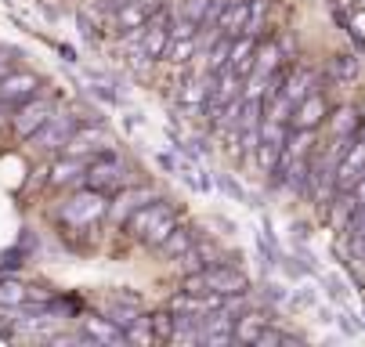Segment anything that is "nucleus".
Returning a JSON list of instances; mask_svg holds the SVG:
<instances>
[{
	"label": "nucleus",
	"instance_id": "nucleus-1",
	"mask_svg": "<svg viewBox=\"0 0 365 347\" xmlns=\"http://www.w3.org/2000/svg\"><path fill=\"white\" fill-rule=\"evenodd\" d=\"M127 224H130V232H134L141 242L163 246V239L178 228V210H174V203H167V200H152V203H145Z\"/></svg>",
	"mask_w": 365,
	"mask_h": 347
},
{
	"label": "nucleus",
	"instance_id": "nucleus-2",
	"mask_svg": "<svg viewBox=\"0 0 365 347\" xmlns=\"http://www.w3.org/2000/svg\"><path fill=\"white\" fill-rule=\"evenodd\" d=\"M106 214H109V203H106V192H98V188H87V192L73 195V200L62 207L66 224H76V228L94 224L98 217H106Z\"/></svg>",
	"mask_w": 365,
	"mask_h": 347
},
{
	"label": "nucleus",
	"instance_id": "nucleus-3",
	"mask_svg": "<svg viewBox=\"0 0 365 347\" xmlns=\"http://www.w3.org/2000/svg\"><path fill=\"white\" fill-rule=\"evenodd\" d=\"M51 116H55V102L51 98H40V94H33L29 102H22V105H15V116H11V127H15V134L19 138H33Z\"/></svg>",
	"mask_w": 365,
	"mask_h": 347
},
{
	"label": "nucleus",
	"instance_id": "nucleus-4",
	"mask_svg": "<svg viewBox=\"0 0 365 347\" xmlns=\"http://www.w3.org/2000/svg\"><path fill=\"white\" fill-rule=\"evenodd\" d=\"M76 127H80V116H66V113H55L51 116L36 134H33V141L40 145V148H47V152H66V145L73 141V134H76Z\"/></svg>",
	"mask_w": 365,
	"mask_h": 347
},
{
	"label": "nucleus",
	"instance_id": "nucleus-5",
	"mask_svg": "<svg viewBox=\"0 0 365 347\" xmlns=\"http://www.w3.org/2000/svg\"><path fill=\"white\" fill-rule=\"evenodd\" d=\"M123 177H127V167L116 160V156H109V152H101V156H94V163L87 167V188H98V192H120L123 188Z\"/></svg>",
	"mask_w": 365,
	"mask_h": 347
},
{
	"label": "nucleus",
	"instance_id": "nucleus-6",
	"mask_svg": "<svg viewBox=\"0 0 365 347\" xmlns=\"http://www.w3.org/2000/svg\"><path fill=\"white\" fill-rule=\"evenodd\" d=\"M155 200V192L148 188V185H130V188H120V195L109 203V217L116 221V224H127L145 203H152Z\"/></svg>",
	"mask_w": 365,
	"mask_h": 347
},
{
	"label": "nucleus",
	"instance_id": "nucleus-7",
	"mask_svg": "<svg viewBox=\"0 0 365 347\" xmlns=\"http://www.w3.org/2000/svg\"><path fill=\"white\" fill-rule=\"evenodd\" d=\"M361 177H365V141L354 138V145L347 148L344 160L336 163V192H351Z\"/></svg>",
	"mask_w": 365,
	"mask_h": 347
},
{
	"label": "nucleus",
	"instance_id": "nucleus-8",
	"mask_svg": "<svg viewBox=\"0 0 365 347\" xmlns=\"http://www.w3.org/2000/svg\"><path fill=\"white\" fill-rule=\"evenodd\" d=\"M40 90V80L33 73H8L4 80H0V102H8V105H22L29 102V98Z\"/></svg>",
	"mask_w": 365,
	"mask_h": 347
},
{
	"label": "nucleus",
	"instance_id": "nucleus-9",
	"mask_svg": "<svg viewBox=\"0 0 365 347\" xmlns=\"http://www.w3.org/2000/svg\"><path fill=\"white\" fill-rule=\"evenodd\" d=\"M109 148V138H106V130L101 127H76V134H73V141L66 145V152L69 156H101Z\"/></svg>",
	"mask_w": 365,
	"mask_h": 347
},
{
	"label": "nucleus",
	"instance_id": "nucleus-10",
	"mask_svg": "<svg viewBox=\"0 0 365 347\" xmlns=\"http://www.w3.org/2000/svg\"><path fill=\"white\" fill-rule=\"evenodd\" d=\"M282 66H289V55H286V43H282V40H268L264 47H257L253 76L268 80V76H272V73H279Z\"/></svg>",
	"mask_w": 365,
	"mask_h": 347
},
{
	"label": "nucleus",
	"instance_id": "nucleus-11",
	"mask_svg": "<svg viewBox=\"0 0 365 347\" xmlns=\"http://www.w3.org/2000/svg\"><path fill=\"white\" fill-rule=\"evenodd\" d=\"M319 90V76L315 73H311V69H293L289 66V73H286V87H282V98H286V102L289 105H297V102H304V98L307 94H315Z\"/></svg>",
	"mask_w": 365,
	"mask_h": 347
},
{
	"label": "nucleus",
	"instance_id": "nucleus-12",
	"mask_svg": "<svg viewBox=\"0 0 365 347\" xmlns=\"http://www.w3.org/2000/svg\"><path fill=\"white\" fill-rule=\"evenodd\" d=\"M322 120H326V98H322L319 90L307 94L304 102H297V105H293V116H289L293 127H307V130H315Z\"/></svg>",
	"mask_w": 365,
	"mask_h": 347
},
{
	"label": "nucleus",
	"instance_id": "nucleus-13",
	"mask_svg": "<svg viewBox=\"0 0 365 347\" xmlns=\"http://www.w3.org/2000/svg\"><path fill=\"white\" fill-rule=\"evenodd\" d=\"M47 181L55 185V188H66V185H80V181H87V167H83V160L80 156H62V160H55V167L47 170Z\"/></svg>",
	"mask_w": 365,
	"mask_h": 347
},
{
	"label": "nucleus",
	"instance_id": "nucleus-14",
	"mask_svg": "<svg viewBox=\"0 0 365 347\" xmlns=\"http://www.w3.org/2000/svg\"><path fill=\"white\" fill-rule=\"evenodd\" d=\"M246 19H250V0H228V8L217 19V33L235 40L246 33Z\"/></svg>",
	"mask_w": 365,
	"mask_h": 347
},
{
	"label": "nucleus",
	"instance_id": "nucleus-15",
	"mask_svg": "<svg viewBox=\"0 0 365 347\" xmlns=\"http://www.w3.org/2000/svg\"><path fill=\"white\" fill-rule=\"evenodd\" d=\"M167 47H170V29L148 19V29H145V36H141V43H138V51H141L148 62H155V58L167 55Z\"/></svg>",
	"mask_w": 365,
	"mask_h": 347
},
{
	"label": "nucleus",
	"instance_id": "nucleus-16",
	"mask_svg": "<svg viewBox=\"0 0 365 347\" xmlns=\"http://www.w3.org/2000/svg\"><path fill=\"white\" fill-rule=\"evenodd\" d=\"M257 36H235L232 40V55H228V66L235 69V73H242V76H250L253 73V62H257Z\"/></svg>",
	"mask_w": 365,
	"mask_h": 347
},
{
	"label": "nucleus",
	"instance_id": "nucleus-17",
	"mask_svg": "<svg viewBox=\"0 0 365 347\" xmlns=\"http://www.w3.org/2000/svg\"><path fill=\"white\" fill-rule=\"evenodd\" d=\"M83 336H87V343H123L127 340V333L113 322V318H83Z\"/></svg>",
	"mask_w": 365,
	"mask_h": 347
},
{
	"label": "nucleus",
	"instance_id": "nucleus-18",
	"mask_svg": "<svg viewBox=\"0 0 365 347\" xmlns=\"http://www.w3.org/2000/svg\"><path fill=\"white\" fill-rule=\"evenodd\" d=\"M195 242H199V232H195L192 224H178V228H174V232L163 239V246H160V250H163L170 261H178L181 254H188V250H192Z\"/></svg>",
	"mask_w": 365,
	"mask_h": 347
},
{
	"label": "nucleus",
	"instance_id": "nucleus-19",
	"mask_svg": "<svg viewBox=\"0 0 365 347\" xmlns=\"http://www.w3.org/2000/svg\"><path fill=\"white\" fill-rule=\"evenodd\" d=\"M268 326V315L264 311H246L239 322H235V340L239 343H257V336H260V329Z\"/></svg>",
	"mask_w": 365,
	"mask_h": 347
},
{
	"label": "nucleus",
	"instance_id": "nucleus-20",
	"mask_svg": "<svg viewBox=\"0 0 365 347\" xmlns=\"http://www.w3.org/2000/svg\"><path fill=\"white\" fill-rule=\"evenodd\" d=\"M148 322H152V333H155V340H160V343H170V340L178 336V311H174V308L152 311Z\"/></svg>",
	"mask_w": 365,
	"mask_h": 347
},
{
	"label": "nucleus",
	"instance_id": "nucleus-21",
	"mask_svg": "<svg viewBox=\"0 0 365 347\" xmlns=\"http://www.w3.org/2000/svg\"><path fill=\"white\" fill-rule=\"evenodd\" d=\"M195 36H185V40H170V47H167V62H174V66H188L192 58H195Z\"/></svg>",
	"mask_w": 365,
	"mask_h": 347
},
{
	"label": "nucleus",
	"instance_id": "nucleus-22",
	"mask_svg": "<svg viewBox=\"0 0 365 347\" xmlns=\"http://www.w3.org/2000/svg\"><path fill=\"white\" fill-rule=\"evenodd\" d=\"M329 123H333V134H336V138H351V134L358 130L361 116H358L354 109H347V105H344V109H336V113L329 116Z\"/></svg>",
	"mask_w": 365,
	"mask_h": 347
},
{
	"label": "nucleus",
	"instance_id": "nucleus-23",
	"mask_svg": "<svg viewBox=\"0 0 365 347\" xmlns=\"http://www.w3.org/2000/svg\"><path fill=\"white\" fill-rule=\"evenodd\" d=\"M358 55H336L333 62H329V76L333 80H340V83H347V80H354L358 76Z\"/></svg>",
	"mask_w": 365,
	"mask_h": 347
},
{
	"label": "nucleus",
	"instance_id": "nucleus-24",
	"mask_svg": "<svg viewBox=\"0 0 365 347\" xmlns=\"http://www.w3.org/2000/svg\"><path fill=\"white\" fill-rule=\"evenodd\" d=\"M268 22V0H250V19H246V36H260Z\"/></svg>",
	"mask_w": 365,
	"mask_h": 347
},
{
	"label": "nucleus",
	"instance_id": "nucleus-25",
	"mask_svg": "<svg viewBox=\"0 0 365 347\" xmlns=\"http://www.w3.org/2000/svg\"><path fill=\"white\" fill-rule=\"evenodd\" d=\"M344 232H347V239H351L354 246H358V242H365V203H358V207L351 210V217H347Z\"/></svg>",
	"mask_w": 365,
	"mask_h": 347
},
{
	"label": "nucleus",
	"instance_id": "nucleus-26",
	"mask_svg": "<svg viewBox=\"0 0 365 347\" xmlns=\"http://www.w3.org/2000/svg\"><path fill=\"white\" fill-rule=\"evenodd\" d=\"M293 343H297V336H289L282 329H272V326H264L260 336H257V347H293Z\"/></svg>",
	"mask_w": 365,
	"mask_h": 347
},
{
	"label": "nucleus",
	"instance_id": "nucleus-27",
	"mask_svg": "<svg viewBox=\"0 0 365 347\" xmlns=\"http://www.w3.org/2000/svg\"><path fill=\"white\" fill-rule=\"evenodd\" d=\"M123 333H127V340H130V343H145V347H152V343H155V333H152V322H148L145 315H141V318H138L134 326H127Z\"/></svg>",
	"mask_w": 365,
	"mask_h": 347
},
{
	"label": "nucleus",
	"instance_id": "nucleus-28",
	"mask_svg": "<svg viewBox=\"0 0 365 347\" xmlns=\"http://www.w3.org/2000/svg\"><path fill=\"white\" fill-rule=\"evenodd\" d=\"M210 8H214V0H181V15L199 22V26L210 19Z\"/></svg>",
	"mask_w": 365,
	"mask_h": 347
},
{
	"label": "nucleus",
	"instance_id": "nucleus-29",
	"mask_svg": "<svg viewBox=\"0 0 365 347\" xmlns=\"http://www.w3.org/2000/svg\"><path fill=\"white\" fill-rule=\"evenodd\" d=\"M29 289H22L19 282H0V304H26Z\"/></svg>",
	"mask_w": 365,
	"mask_h": 347
},
{
	"label": "nucleus",
	"instance_id": "nucleus-30",
	"mask_svg": "<svg viewBox=\"0 0 365 347\" xmlns=\"http://www.w3.org/2000/svg\"><path fill=\"white\" fill-rule=\"evenodd\" d=\"M11 58H15V51H8V47H0V80H4V76L11 73Z\"/></svg>",
	"mask_w": 365,
	"mask_h": 347
},
{
	"label": "nucleus",
	"instance_id": "nucleus-31",
	"mask_svg": "<svg viewBox=\"0 0 365 347\" xmlns=\"http://www.w3.org/2000/svg\"><path fill=\"white\" fill-rule=\"evenodd\" d=\"M264 296H268V301H272V304H282V301H286V289H282V286H275V282H272V286H268V289H264Z\"/></svg>",
	"mask_w": 365,
	"mask_h": 347
},
{
	"label": "nucleus",
	"instance_id": "nucleus-32",
	"mask_svg": "<svg viewBox=\"0 0 365 347\" xmlns=\"http://www.w3.org/2000/svg\"><path fill=\"white\" fill-rule=\"evenodd\" d=\"M347 195L354 200V207H358V203H365V177H361V181H358V185H354V188H351Z\"/></svg>",
	"mask_w": 365,
	"mask_h": 347
},
{
	"label": "nucleus",
	"instance_id": "nucleus-33",
	"mask_svg": "<svg viewBox=\"0 0 365 347\" xmlns=\"http://www.w3.org/2000/svg\"><path fill=\"white\" fill-rule=\"evenodd\" d=\"M221 185H225V192H228V195H239V200H242V188H239L235 181H228V177H221Z\"/></svg>",
	"mask_w": 365,
	"mask_h": 347
},
{
	"label": "nucleus",
	"instance_id": "nucleus-34",
	"mask_svg": "<svg viewBox=\"0 0 365 347\" xmlns=\"http://www.w3.org/2000/svg\"><path fill=\"white\" fill-rule=\"evenodd\" d=\"M11 109H15V105H8V102H0V123H8V120L15 116Z\"/></svg>",
	"mask_w": 365,
	"mask_h": 347
},
{
	"label": "nucleus",
	"instance_id": "nucleus-35",
	"mask_svg": "<svg viewBox=\"0 0 365 347\" xmlns=\"http://www.w3.org/2000/svg\"><path fill=\"white\" fill-rule=\"evenodd\" d=\"M354 138H358V141H365V120L358 123V130H354Z\"/></svg>",
	"mask_w": 365,
	"mask_h": 347
},
{
	"label": "nucleus",
	"instance_id": "nucleus-36",
	"mask_svg": "<svg viewBox=\"0 0 365 347\" xmlns=\"http://www.w3.org/2000/svg\"><path fill=\"white\" fill-rule=\"evenodd\" d=\"M0 343H8V333H0Z\"/></svg>",
	"mask_w": 365,
	"mask_h": 347
},
{
	"label": "nucleus",
	"instance_id": "nucleus-37",
	"mask_svg": "<svg viewBox=\"0 0 365 347\" xmlns=\"http://www.w3.org/2000/svg\"><path fill=\"white\" fill-rule=\"evenodd\" d=\"M358 254H365V242H358Z\"/></svg>",
	"mask_w": 365,
	"mask_h": 347
}]
</instances>
